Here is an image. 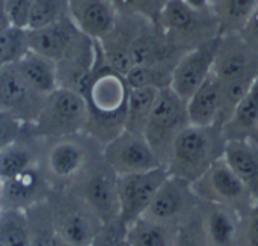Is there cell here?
Masks as SVG:
<instances>
[{
    "mask_svg": "<svg viewBox=\"0 0 258 246\" xmlns=\"http://www.w3.org/2000/svg\"><path fill=\"white\" fill-rule=\"evenodd\" d=\"M128 92L130 86L124 74L106 64L98 44V59L83 91L88 104V121L83 133L101 148L124 130Z\"/></svg>",
    "mask_w": 258,
    "mask_h": 246,
    "instance_id": "6da1fadb",
    "label": "cell"
},
{
    "mask_svg": "<svg viewBox=\"0 0 258 246\" xmlns=\"http://www.w3.org/2000/svg\"><path fill=\"white\" fill-rule=\"evenodd\" d=\"M227 138L221 126H189L175 141L165 165L169 175L190 183L224 157Z\"/></svg>",
    "mask_w": 258,
    "mask_h": 246,
    "instance_id": "7a4b0ae2",
    "label": "cell"
},
{
    "mask_svg": "<svg viewBox=\"0 0 258 246\" xmlns=\"http://www.w3.org/2000/svg\"><path fill=\"white\" fill-rule=\"evenodd\" d=\"M212 73L219 80L224 94L227 121L246 94L258 74V51L239 33L219 35L218 51Z\"/></svg>",
    "mask_w": 258,
    "mask_h": 246,
    "instance_id": "3957f363",
    "label": "cell"
},
{
    "mask_svg": "<svg viewBox=\"0 0 258 246\" xmlns=\"http://www.w3.org/2000/svg\"><path fill=\"white\" fill-rule=\"evenodd\" d=\"M88 121V104L85 97L73 89L57 88L47 95L44 106L33 122L32 133L47 142L80 135Z\"/></svg>",
    "mask_w": 258,
    "mask_h": 246,
    "instance_id": "277c9868",
    "label": "cell"
},
{
    "mask_svg": "<svg viewBox=\"0 0 258 246\" xmlns=\"http://www.w3.org/2000/svg\"><path fill=\"white\" fill-rule=\"evenodd\" d=\"M47 203L60 239L71 246H91L104 222L77 194L70 189L50 192Z\"/></svg>",
    "mask_w": 258,
    "mask_h": 246,
    "instance_id": "5b68a950",
    "label": "cell"
},
{
    "mask_svg": "<svg viewBox=\"0 0 258 246\" xmlns=\"http://www.w3.org/2000/svg\"><path fill=\"white\" fill-rule=\"evenodd\" d=\"M190 126L187 103L171 86L159 91L144 135L165 166L177 138Z\"/></svg>",
    "mask_w": 258,
    "mask_h": 246,
    "instance_id": "8992f818",
    "label": "cell"
},
{
    "mask_svg": "<svg viewBox=\"0 0 258 246\" xmlns=\"http://www.w3.org/2000/svg\"><path fill=\"white\" fill-rule=\"evenodd\" d=\"M116 180L118 175L104 162L100 151L67 189L77 194L103 222H110L119 218Z\"/></svg>",
    "mask_w": 258,
    "mask_h": 246,
    "instance_id": "52a82bcc",
    "label": "cell"
},
{
    "mask_svg": "<svg viewBox=\"0 0 258 246\" xmlns=\"http://www.w3.org/2000/svg\"><path fill=\"white\" fill-rule=\"evenodd\" d=\"M100 151L101 147L85 133L54 139L47 142L42 156L44 165L41 166L48 181L51 180L68 188Z\"/></svg>",
    "mask_w": 258,
    "mask_h": 246,
    "instance_id": "ba28073f",
    "label": "cell"
},
{
    "mask_svg": "<svg viewBox=\"0 0 258 246\" xmlns=\"http://www.w3.org/2000/svg\"><path fill=\"white\" fill-rule=\"evenodd\" d=\"M192 188L201 201L230 207L239 215H243L258 206L249 189L236 175L224 157L213 163L204 175L194 181Z\"/></svg>",
    "mask_w": 258,
    "mask_h": 246,
    "instance_id": "9c48e42d",
    "label": "cell"
},
{
    "mask_svg": "<svg viewBox=\"0 0 258 246\" xmlns=\"http://www.w3.org/2000/svg\"><path fill=\"white\" fill-rule=\"evenodd\" d=\"M104 162L116 175L136 174L163 166L144 133L122 130L101 148Z\"/></svg>",
    "mask_w": 258,
    "mask_h": 246,
    "instance_id": "30bf717a",
    "label": "cell"
},
{
    "mask_svg": "<svg viewBox=\"0 0 258 246\" xmlns=\"http://www.w3.org/2000/svg\"><path fill=\"white\" fill-rule=\"evenodd\" d=\"M165 166L151 171L118 175L116 191L119 203V219L130 225L142 218L153 203L157 191L168 177Z\"/></svg>",
    "mask_w": 258,
    "mask_h": 246,
    "instance_id": "8fae6325",
    "label": "cell"
},
{
    "mask_svg": "<svg viewBox=\"0 0 258 246\" xmlns=\"http://www.w3.org/2000/svg\"><path fill=\"white\" fill-rule=\"evenodd\" d=\"M218 44L219 36H215L187 50L175 62L169 86L186 103L212 74Z\"/></svg>",
    "mask_w": 258,
    "mask_h": 246,
    "instance_id": "7c38bea8",
    "label": "cell"
},
{
    "mask_svg": "<svg viewBox=\"0 0 258 246\" xmlns=\"http://www.w3.org/2000/svg\"><path fill=\"white\" fill-rule=\"evenodd\" d=\"M200 203L201 200L195 194L190 181L168 175L144 216L178 227L180 222L200 206Z\"/></svg>",
    "mask_w": 258,
    "mask_h": 246,
    "instance_id": "4fadbf2b",
    "label": "cell"
},
{
    "mask_svg": "<svg viewBox=\"0 0 258 246\" xmlns=\"http://www.w3.org/2000/svg\"><path fill=\"white\" fill-rule=\"evenodd\" d=\"M45 98L29 86L15 64L0 67V112L11 113L29 124L39 115Z\"/></svg>",
    "mask_w": 258,
    "mask_h": 246,
    "instance_id": "5bb4252c",
    "label": "cell"
},
{
    "mask_svg": "<svg viewBox=\"0 0 258 246\" xmlns=\"http://www.w3.org/2000/svg\"><path fill=\"white\" fill-rule=\"evenodd\" d=\"M97 59L98 42L80 32L65 54L56 60L57 86L77 91L83 95V91L95 68Z\"/></svg>",
    "mask_w": 258,
    "mask_h": 246,
    "instance_id": "9a60e30c",
    "label": "cell"
},
{
    "mask_svg": "<svg viewBox=\"0 0 258 246\" xmlns=\"http://www.w3.org/2000/svg\"><path fill=\"white\" fill-rule=\"evenodd\" d=\"M48 178L41 165H35L17 175L0 178V212L27 210L47 200Z\"/></svg>",
    "mask_w": 258,
    "mask_h": 246,
    "instance_id": "2e32d148",
    "label": "cell"
},
{
    "mask_svg": "<svg viewBox=\"0 0 258 246\" xmlns=\"http://www.w3.org/2000/svg\"><path fill=\"white\" fill-rule=\"evenodd\" d=\"M119 11L112 0H70V18L86 36L100 41L116 24Z\"/></svg>",
    "mask_w": 258,
    "mask_h": 246,
    "instance_id": "e0dca14e",
    "label": "cell"
},
{
    "mask_svg": "<svg viewBox=\"0 0 258 246\" xmlns=\"http://www.w3.org/2000/svg\"><path fill=\"white\" fill-rule=\"evenodd\" d=\"M187 113L192 126L222 127L227 122L222 88L213 73L187 100Z\"/></svg>",
    "mask_w": 258,
    "mask_h": 246,
    "instance_id": "ac0fdd59",
    "label": "cell"
},
{
    "mask_svg": "<svg viewBox=\"0 0 258 246\" xmlns=\"http://www.w3.org/2000/svg\"><path fill=\"white\" fill-rule=\"evenodd\" d=\"M79 33L80 30L70 17L39 29H27L29 50L56 62L65 54Z\"/></svg>",
    "mask_w": 258,
    "mask_h": 246,
    "instance_id": "d6986e66",
    "label": "cell"
},
{
    "mask_svg": "<svg viewBox=\"0 0 258 246\" xmlns=\"http://www.w3.org/2000/svg\"><path fill=\"white\" fill-rule=\"evenodd\" d=\"M45 145L47 141L36 138L29 124H26L21 136L11 145L0 150V178L17 175L35 165H39Z\"/></svg>",
    "mask_w": 258,
    "mask_h": 246,
    "instance_id": "ffe728a7",
    "label": "cell"
},
{
    "mask_svg": "<svg viewBox=\"0 0 258 246\" xmlns=\"http://www.w3.org/2000/svg\"><path fill=\"white\" fill-rule=\"evenodd\" d=\"M225 162L243 181L258 204V142L254 139L227 141Z\"/></svg>",
    "mask_w": 258,
    "mask_h": 246,
    "instance_id": "44dd1931",
    "label": "cell"
},
{
    "mask_svg": "<svg viewBox=\"0 0 258 246\" xmlns=\"http://www.w3.org/2000/svg\"><path fill=\"white\" fill-rule=\"evenodd\" d=\"M239 219L240 215L230 207L204 203L207 246L237 245Z\"/></svg>",
    "mask_w": 258,
    "mask_h": 246,
    "instance_id": "7402d4cb",
    "label": "cell"
},
{
    "mask_svg": "<svg viewBox=\"0 0 258 246\" xmlns=\"http://www.w3.org/2000/svg\"><path fill=\"white\" fill-rule=\"evenodd\" d=\"M201 12L186 0H166L159 12L160 27L168 38H190L197 30V24H200Z\"/></svg>",
    "mask_w": 258,
    "mask_h": 246,
    "instance_id": "603a6c76",
    "label": "cell"
},
{
    "mask_svg": "<svg viewBox=\"0 0 258 246\" xmlns=\"http://www.w3.org/2000/svg\"><path fill=\"white\" fill-rule=\"evenodd\" d=\"M258 126V74L252 85L234 107L230 119L222 126L227 141L252 139Z\"/></svg>",
    "mask_w": 258,
    "mask_h": 246,
    "instance_id": "cb8c5ba5",
    "label": "cell"
},
{
    "mask_svg": "<svg viewBox=\"0 0 258 246\" xmlns=\"http://www.w3.org/2000/svg\"><path fill=\"white\" fill-rule=\"evenodd\" d=\"M17 70L23 79L41 95H50L57 89V76H56V62L47 59L35 51H27L20 60L15 62Z\"/></svg>",
    "mask_w": 258,
    "mask_h": 246,
    "instance_id": "d4e9b609",
    "label": "cell"
},
{
    "mask_svg": "<svg viewBox=\"0 0 258 246\" xmlns=\"http://www.w3.org/2000/svg\"><path fill=\"white\" fill-rule=\"evenodd\" d=\"M177 227L147 216L127 225L128 246H174Z\"/></svg>",
    "mask_w": 258,
    "mask_h": 246,
    "instance_id": "484cf974",
    "label": "cell"
},
{
    "mask_svg": "<svg viewBox=\"0 0 258 246\" xmlns=\"http://www.w3.org/2000/svg\"><path fill=\"white\" fill-rule=\"evenodd\" d=\"M159 91L160 89L151 88V86L130 88L128 98H127L124 130L144 133L147 122L150 119V115L153 112V107L156 104Z\"/></svg>",
    "mask_w": 258,
    "mask_h": 246,
    "instance_id": "4316f807",
    "label": "cell"
},
{
    "mask_svg": "<svg viewBox=\"0 0 258 246\" xmlns=\"http://www.w3.org/2000/svg\"><path fill=\"white\" fill-rule=\"evenodd\" d=\"M257 6L258 0H216L215 15L219 33H240Z\"/></svg>",
    "mask_w": 258,
    "mask_h": 246,
    "instance_id": "83f0119b",
    "label": "cell"
},
{
    "mask_svg": "<svg viewBox=\"0 0 258 246\" xmlns=\"http://www.w3.org/2000/svg\"><path fill=\"white\" fill-rule=\"evenodd\" d=\"M30 225L26 210L0 212V243L5 246H30Z\"/></svg>",
    "mask_w": 258,
    "mask_h": 246,
    "instance_id": "f1b7e54d",
    "label": "cell"
},
{
    "mask_svg": "<svg viewBox=\"0 0 258 246\" xmlns=\"http://www.w3.org/2000/svg\"><path fill=\"white\" fill-rule=\"evenodd\" d=\"M174 246H207L204 203L203 201L177 227Z\"/></svg>",
    "mask_w": 258,
    "mask_h": 246,
    "instance_id": "f546056e",
    "label": "cell"
},
{
    "mask_svg": "<svg viewBox=\"0 0 258 246\" xmlns=\"http://www.w3.org/2000/svg\"><path fill=\"white\" fill-rule=\"evenodd\" d=\"M27 51V29L11 24L0 32V67L15 64Z\"/></svg>",
    "mask_w": 258,
    "mask_h": 246,
    "instance_id": "4dcf8cb0",
    "label": "cell"
},
{
    "mask_svg": "<svg viewBox=\"0 0 258 246\" xmlns=\"http://www.w3.org/2000/svg\"><path fill=\"white\" fill-rule=\"evenodd\" d=\"M67 17H70V0H35L26 29H39Z\"/></svg>",
    "mask_w": 258,
    "mask_h": 246,
    "instance_id": "1f68e13d",
    "label": "cell"
},
{
    "mask_svg": "<svg viewBox=\"0 0 258 246\" xmlns=\"http://www.w3.org/2000/svg\"><path fill=\"white\" fill-rule=\"evenodd\" d=\"M91 246H128L127 225L119 218L104 222Z\"/></svg>",
    "mask_w": 258,
    "mask_h": 246,
    "instance_id": "d6a6232c",
    "label": "cell"
},
{
    "mask_svg": "<svg viewBox=\"0 0 258 246\" xmlns=\"http://www.w3.org/2000/svg\"><path fill=\"white\" fill-rule=\"evenodd\" d=\"M236 246H258V206L240 215Z\"/></svg>",
    "mask_w": 258,
    "mask_h": 246,
    "instance_id": "836d02e7",
    "label": "cell"
},
{
    "mask_svg": "<svg viewBox=\"0 0 258 246\" xmlns=\"http://www.w3.org/2000/svg\"><path fill=\"white\" fill-rule=\"evenodd\" d=\"M24 126L26 122L20 118L11 113L0 112V150L15 142L21 136Z\"/></svg>",
    "mask_w": 258,
    "mask_h": 246,
    "instance_id": "e575fe53",
    "label": "cell"
},
{
    "mask_svg": "<svg viewBox=\"0 0 258 246\" xmlns=\"http://www.w3.org/2000/svg\"><path fill=\"white\" fill-rule=\"evenodd\" d=\"M33 3L35 0H8V17L11 24L26 29Z\"/></svg>",
    "mask_w": 258,
    "mask_h": 246,
    "instance_id": "d590c367",
    "label": "cell"
},
{
    "mask_svg": "<svg viewBox=\"0 0 258 246\" xmlns=\"http://www.w3.org/2000/svg\"><path fill=\"white\" fill-rule=\"evenodd\" d=\"M119 12L136 14L142 17H150L156 9V0H112Z\"/></svg>",
    "mask_w": 258,
    "mask_h": 246,
    "instance_id": "8d00e7d4",
    "label": "cell"
},
{
    "mask_svg": "<svg viewBox=\"0 0 258 246\" xmlns=\"http://www.w3.org/2000/svg\"><path fill=\"white\" fill-rule=\"evenodd\" d=\"M255 51H258V6L239 33Z\"/></svg>",
    "mask_w": 258,
    "mask_h": 246,
    "instance_id": "74e56055",
    "label": "cell"
},
{
    "mask_svg": "<svg viewBox=\"0 0 258 246\" xmlns=\"http://www.w3.org/2000/svg\"><path fill=\"white\" fill-rule=\"evenodd\" d=\"M11 26L8 17V0H0V32Z\"/></svg>",
    "mask_w": 258,
    "mask_h": 246,
    "instance_id": "f35d334b",
    "label": "cell"
},
{
    "mask_svg": "<svg viewBox=\"0 0 258 246\" xmlns=\"http://www.w3.org/2000/svg\"><path fill=\"white\" fill-rule=\"evenodd\" d=\"M51 246H71L70 243H67L63 239H60L57 234L54 236V239H53V242H51Z\"/></svg>",
    "mask_w": 258,
    "mask_h": 246,
    "instance_id": "ab89813d",
    "label": "cell"
}]
</instances>
